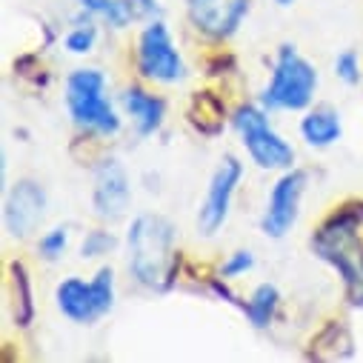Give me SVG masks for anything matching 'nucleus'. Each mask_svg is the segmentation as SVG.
<instances>
[{
  "mask_svg": "<svg viewBox=\"0 0 363 363\" xmlns=\"http://www.w3.org/2000/svg\"><path fill=\"white\" fill-rule=\"evenodd\" d=\"M43 206H46L43 189L38 184H32V180H21V184H15V189L9 192V198H6V209H4L6 229L15 238H26L40 223Z\"/></svg>",
  "mask_w": 363,
  "mask_h": 363,
  "instance_id": "f8f14e48",
  "label": "nucleus"
},
{
  "mask_svg": "<svg viewBox=\"0 0 363 363\" xmlns=\"http://www.w3.org/2000/svg\"><path fill=\"white\" fill-rule=\"evenodd\" d=\"M235 129L240 132V140L249 152V157L260 169H289L295 160L292 146L269 126L266 115L255 106H240L235 112Z\"/></svg>",
  "mask_w": 363,
  "mask_h": 363,
  "instance_id": "423d86ee",
  "label": "nucleus"
},
{
  "mask_svg": "<svg viewBox=\"0 0 363 363\" xmlns=\"http://www.w3.org/2000/svg\"><path fill=\"white\" fill-rule=\"evenodd\" d=\"M138 66H140V74L149 77V80H157V83H174L184 77V60H180L172 38H169V29L155 21L143 29L140 40H138Z\"/></svg>",
  "mask_w": 363,
  "mask_h": 363,
  "instance_id": "0eeeda50",
  "label": "nucleus"
},
{
  "mask_svg": "<svg viewBox=\"0 0 363 363\" xmlns=\"http://www.w3.org/2000/svg\"><path fill=\"white\" fill-rule=\"evenodd\" d=\"M123 106L135 118V126H138L140 135H152L163 123V112H166L163 101L143 92V89H129V92L123 95Z\"/></svg>",
  "mask_w": 363,
  "mask_h": 363,
  "instance_id": "ddd939ff",
  "label": "nucleus"
},
{
  "mask_svg": "<svg viewBox=\"0 0 363 363\" xmlns=\"http://www.w3.org/2000/svg\"><path fill=\"white\" fill-rule=\"evenodd\" d=\"M278 4H281V6H289V4H292V0H278Z\"/></svg>",
  "mask_w": 363,
  "mask_h": 363,
  "instance_id": "5701e85b",
  "label": "nucleus"
},
{
  "mask_svg": "<svg viewBox=\"0 0 363 363\" xmlns=\"http://www.w3.org/2000/svg\"><path fill=\"white\" fill-rule=\"evenodd\" d=\"M318 86V72L312 69V63L306 57H301L292 46H284L278 52L275 60V72H272V80L263 92V106L269 109H306L312 104Z\"/></svg>",
  "mask_w": 363,
  "mask_h": 363,
  "instance_id": "20e7f679",
  "label": "nucleus"
},
{
  "mask_svg": "<svg viewBox=\"0 0 363 363\" xmlns=\"http://www.w3.org/2000/svg\"><path fill=\"white\" fill-rule=\"evenodd\" d=\"M303 189H306V174L298 169L286 172L278 184L272 186V195H269V203H266V212L260 220V229L269 238H284L295 226Z\"/></svg>",
  "mask_w": 363,
  "mask_h": 363,
  "instance_id": "6e6552de",
  "label": "nucleus"
},
{
  "mask_svg": "<svg viewBox=\"0 0 363 363\" xmlns=\"http://www.w3.org/2000/svg\"><path fill=\"white\" fill-rule=\"evenodd\" d=\"M57 298V309L74 320V323H95L101 320L115 301V272L109 266H104L92 281H80V278H69L55 289Z\"/></svg>",
  "mask_w": 363,
  "mask_h": 363,
  "instance_id": "39448f33",
  "label": "nucleus"
},
{
  "mask_svg": "<svg viewBox=\"0 0 363 363\" xmlns=\"http://www.w3.org/2000/svg\"><path fill=\"white\" fill-rule=\"evenodd\" d=\"M92 43H95V26H77L69 38H66V49L69 52H74V55H83V52H89L92 49Z\"/></svg>",
  "mask_w": 363,
  "mask_h": 363,
  "instance_id": "6ab92c4d",
  "label": "nucleus"
},
{
  "mask_svg": "<svg viewBox=\"0 0 363 363\" xmlns=\"http://www.w3.org/2000/svg\"><path fill=\"white\" fill-rule=\"evenodd\" d=\"M255 266V257H252V252H235L226 263H223V269H220V275L223 278H238V275H243V272H249Z\"/></svg>",
  "mask_w": 363,
  "mask_h": 363,
  "instance_id": "412c9836",
  "label": "nucleus"
},
{
  "mask_svg": "<svg viewBox=\"0 0 363 363\" xmlns=\"http://www.w3.org/2000/svg\"><path fill=\"white\" fill-rule=\"evenodd\" d=\"M129 269L132 275L149 289H166L174 281L177 252H174V229L160 215H140L129 226L126 235Z\"/></svg>",
  "mask_w": 363,
  "mask_h": 363,
  "instance_id": "f257e3e1",
  "label": "nucleus"
},
{
  "mask_svg": "<svg viewBox=\"0 0 363 363\" xmlns=\"http://www.w3.org/2000/svg\"><path fill=\"white\" fill-rule=\"evenodd\" d=\"M135 4H138V6H140V12H146V15L157 12V0H135Z\"/></svg>",
  "mask_w": 363,
  "mask_h": 363,
  "instance_id": "4be33fe9",
  "label": "nucleus"
},
{
  "mask_svg": "<svg viewBox=\"0 0 363 363\" xmlns=\"http://www.w3.org/2000/svg\"><path fill=\"white\" fill-rule=\"evenodd\" d=\"M335 72H337L340 80H346V83H357V80H360V60H357V55H354V52H343V55H337V60H335Z\"/></svg>",
  "mask_w": 363,
  "mask_h": 363,
  "instance_id": "aec40b11",
  "label": "nucleus"
},
{
  "mask_svg": "<svg viewBox=\"0 0 363 363\" xmlns=\"http://www.w3.org/2000/svg\"><path fill=\"white\" fill-rule=\"evenodd\" d=\"M360 220H363V212L357 215L352 209H340L320 226V232L312 240L318 255L340 272L349 303L354 306H363V243L357 240Z\"/></svg>",
  "mask_w": 363,
  "mask_h": 363,
  "instance_id": "f03ea898",
  "label": "nucleus"
},
{
  "mask_svg": "<svg viewBox=\"0 0 363 363\" xmlns=\"http://www.w3.org/2000/svg\"><path fill=\"white\" fill-rule=\"evenodd\" d=\"M112 246H115V238L109 232H89L86 240H83V246H80V255L83 257H98V255L109 252Z\"/></svg>",
  "mask_w": 363,
  "mask_h": 363,
  "instance_id": "f3484780",
  "label": "nucleus"
},
{
  "mask_svg": "<svg viewBox=\"0 0 363 363\" xmlns=\"http://www.w3.org/2000/svg\"><path fill=\"white\" fill-rule=\"evenodd\" d=\"M86 15H104L115 29H123L135 18V0H77Z\"/></svg>",
  "mask_w": 363,
  "mask_h": 363,
  "instance_id": "dca6fc26",
  "label": "nucleus"
},
{
  "mask_svg": "<svg viewBox=\"0 0 363 363\" xmlns=\"http://www.w3.org/2000/svg\"><path fill=\"white\" fill-rule=\"evenodd\" d=\"M66 243H69V232H66V229H52V232H46V235L40 238V252H43V257L55 260V257L63 255Z\"/></svg>",
  "mask_w": 363,
  "mask_h": 363,
  "instance_id": "a211bd4d",
  "label": "nucleus"
},
{
  "mask_svg": "<svg viewBox=\"0 0 363 363\" xmlns=\"http://www.w3.org/2000/svg\"><path fill=\"white\" fill-rule=\"evenodd\" d=\"M301 132L306 138L309 146H318V149H326L332 146L337 138H340V115L329 106H320L315 112H309L303 121H301Z\"/></svg>",
  "mask_w": 363,
  "mask_h": 363,
  "instance_id": "4468645a",
  "label": "nucleus"
},
{
  "mask_svg": "<svg viewBox=\"0 0 363 363\" xmlns=\"http://www.w3.org/2000/svg\"><path fill=\"white\" fill-rule=\"evenodd\" d=\"M240 163L235 157H226L218 172L212 174V184L206 189V198L201 203V212H198V229L203 235H215L226 218H229V209H232V198H235V189L240 184Z\"/></svg>",
  "mask_w": 363,
  "mask_h": 363,
  "instance_id": "1a4fd4ad",
  "label": "nucleus"
},
{
  "mask_svg": "<svg viewBox=\"0 0 363 363\" xmlns=\"http://www.w3.org/2000/svg\"><path fill=\"white\" fill-rule=\"evenodd\" d=\"M278 301H281V295H278V289L272 286V284H263V286H257V289L252 292L249 303L243 306V309H246V318H249V320H252L257 329L269 326V320L275 318Z\"/></svg>",
  "mask_w": 363,
  "mask_h": 363,
  "instance_id": "2eb2a0df",
  "label": "nucleus"
},
{
  "mask_svg": "<svg viewBox=\"0 0 363 363\" xmlns=\"http://www.w3.org/2000/svg\"><path fill=\"white\" fill-rule=\"evenodd\" d=\"M189 21L206 38L223 40L238 32L249 12V0H186Z\"/></svg>",
  "mask_w": 363,
  "mask_h": 363,
  "instance_id": "9d476101",
  "label": "nucleus"
},
{
  "mask_svg": "<svg viewBox=\"0 0 363 363\" xmlns=\"http://www.w3.org/2000/svg\"><path fill=\"white\" fill-rule=\"evenodd\" d=\"M104 92H106V77L98 69H77L66 80V106L80 129L115 135L121 129V118L115 115Z\"/></svg>",
  "mask_w": 363,
  "mask_h": 363,
  "instance_id": "7ed1b4c3",
  "label": "nucleus"
},
{
  "mask_svg": "<svg viewBox=\"0 0 363 363\" xmlns=\"http://www.w3.org/2000/svg\"><path fill=\"white\" fill-rule=\"evenodd\" d=\"M129 198L132 189L123 166L118 160H104L95 172V195H92L95 212L106 220H115L129 209Z\"/></svg>",
  "mask_w": 363,
  "mask_h": 363,
  "instance_id": "9b49d317",
  "label": "nucleus"
}]
</instances>
